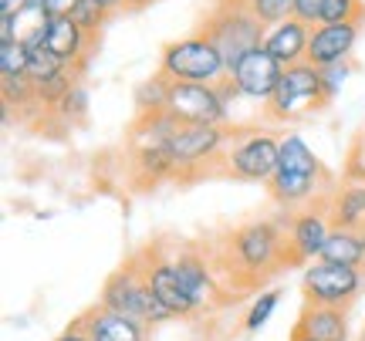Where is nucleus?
Here are the masks:
<instances>
[{
	"label": "nucleus",
	"instance_id": "obj_28",
	"mask_svg": "<svg viewBox=\"0 0 365 341\" xmlns=\"http://www.w3.org/2000/svg\"><path fill=\"white\" fill-rule=\"evenodd\" d=\"M281 294H284L281 288H271V290H261V294L254 298V304L247 308V318H244V331H247V335H257V331L271 321V315L277 311V304H281Z\"/></svg>",
	"mask_w": 365,
	"mask_h": 341
},
{
	"label": "nucleus",
	"instance_id": "obj_45",
	"mask_svg": "<svg viewBox=\"0 0 365 341\" xmlns=\"http://www.w3.org/2000/svg\"><path fill=\"white\" fill-rule=\"evenodd\" d=\"M244 4H247V0H244Z\"/></svg>",
	"mask_w": 365,
	"mask_h": 341
},
{
	"label": "nucleus",
	"instance_id": "obj_30",
	"mask_svg": "<svg viewBox=\"0 0 365 341\" xmlns=\"http://www.w3.org/2000/svg\"><path fill=\"white\" fill-rule=\"evenodd\" d=\"M88 105H91V98H88V88L81 85V81H75V88L58 102V108H54V115L61 118V122H81V118L88 115Z\"/></svg>",
	"mask_w": 365,
	"mask_h": 341
},
{
	"label": "nucleus",
	"instance_id": "obj_38",
	"mask_svg": "<svg viewBox=\"0 0 365 341\" xmlns=\"http://www.w3.org/2000/svg\"><path fill=\"white\" fill-rule=\"evenodd\" d=\"M349 172H352V176H365V139H362V145L355 149V156H352V166H349Z\"/></svg>",
	"mask_w": 365,
	"mask_h": 341
},
{
	"label": "nucleus",
	"instance_id": "obj_41",
	"mask_svg": "<svg viewBox=\"0 0 365 341\" xmlns=\"http://www.w3.org/2000/svg\"><path fill=\"white\" fill-rule=\"evenodd\" d=\"M156 0H125V11H145V7H153Z\"/></svg>",
	"mask_w": 365,
	"mask_h": 341
},
{
	"label": "nucleus",
	"instance_id": "obj_31",
	"mask_svg": "<svg viewBox=\"0 0 365 341\" xmlns=\"http://www.w3.org/2000/svg\"><path fill=\"white\" fill-rule=\"evenodd\" d=\"M247 7L264 27H274L287 17H294V0H247Z\"/></svg>",
	"mask_w": 365,
	"mask_h": 341
},
{
	"label": "nucleus",
	"instance_id": "obj_32",
	"mask_svg": "<svg viewBox=\"0 0 365 341\" xmlns=\"http://www.w3.org/2000/svg\"><path fill=\"white\" fill-rule=\"evenodd\" d=\"M352 71H355L352 61H339V65L318 68V75H322V88H325L328 102H335V98H339V92L349 85V78H352Z\"/></svg>",
	"mask_w": 365,
	"mask_h": 341
},
{
	"label": "nucleus",
	"instance_id": "obj_7",
	"mask_svg": "<svg viewBox=\"0 0 365 341\" xmlns=\"http://www.w3.org/2000/svg\"><path fill=\"white\" fill-rule=\"evenodd\" d=\"M328 98H325V88H322L318 68L301 61V65L284 68L281 85H277L274 98L267 102V115L274 122H301V118L322 112Z\"/></svg>",
	"mask_w": 365,
	"mask_h": 341
},
{
	"label": "nucleus",
	"instance_id": "obj_4",
	"mask_svg": "<svg viewBox=\"0 0 365 341\" xmlns=\"http://www.w3.org/2000/svg\"><path fill=\"white\" fill-rule=\"evenodd\" d=\"M98 304L108 308V311H118V315L135 318V321H143V325H149V328L166 325V321H176L170 308L153 294V288H149V280H145L143 267H139L135 257H132L125 267H118L115 274L105 280Z\"/></svg>",
	"mask_w": 365,
	"mask_h": 341
},
{
	"label": "nucleus",
	"instance_id": "obj_15",
	"mask_svg": "<svg viewBox=\"0 0 365 341\" xmlns=\"http://www.w3.org/2000/svg\"><path fill=\"white\" fill-rule=\"evenodd\" d=\"M95 34H88L85 27L68 14V17H51V24H48V38L44 44L51 48L61 61L71 65L75 75H85V68H88V58L95 51Z\"/></svg>",
	"mask_w": 365,
	"mask_h": 341
},
{
	"label": "nucleus",
	"instance_id": "obj_44",
	"mask_svg": "<svg viewBox=\"0 0 365 341\" xmlns=\"http://www.w3.org/2000/svg\"><path fill=\"white\" fill-rule=\"evenodd\" d=\"M362 341H365V335H362Z\"/></svg>",
	"mask_w": 365,
	"mask_h": 341
},
{
	"label": "nucleus",
	"instance_id": "obj_27",
	"mask_svg": "<svg viewBox=\"0 0 365 341\" xmlns=\"http://www.w3.org/2000/svg\"><path fill=\"white\" fill-rule=\"evenodd\" d=\"M0 98H4V105L14 108V112H24V108L34 105V81L27 78V75H0ZM38 108V105H34Z\"/></svg>",
	"mask_w": 365,
	"mask_h": 341
},
{
	"label": "nucleus",
	"instance_id": "obj_20",
	"mask_svg": "<svg viewBox=\"0 0 365 341\" xmlns=\"http://www.w3.org/2000/svg\"><path fill=\"white\" fill-rule=\"evenodd\" d=\"M328 216L335 226H352L365 230V176H345V183L335 186L325 196Z\"/></svg>",
	"mask_w": 365,
	"mask_h": 341
},
{
	"label": "nucleus",
	"instance_id": "obj_23",
	"mask_svg": "<svg viewBox=\"0 0 365 341\" xmlns=\"http://www.w3.org/2000/svg\"><path fill=\"white\" fill-rule=\"evenodd\" d=\"M170 85L173 81L156 71V75H149L145 81L135 85V92H132V102H135V115H156V112H170Z\"/></svg>",
	"mask_w": 365,
	"mask_h": 341
},
{
	"label": "nucleus",
	"instance_id": "obj_12",
	"mask_svg": "<svg viewBox=\"0 0 365 341\" xmlns=\"http://www.w3.org/2000/svg\"><path fill=\"white\" fill-rule=\"evenodd\" d=\"M281 75H284V65H281L267 48H257V51L244 54V58L230 68L227 78L240 88V95H244L247 102L267 108V102L274 98L277 85H281Z\"/></svg>",
	"mask_w": 365,
	"mask_h": 341
},
{
	"label": "nucleus",
	"instance_id": "obj_25",
	"mask_svg": "<svg viewBox=\"0 0 365 341\" xmlns=\"http://www.w3.org/2000/svg\"><path fill=\"white\" fill-rule=\"evenodd\" d=\"M75 81H78V75H75L71 68L61 71V75H54V78H48V81H38V85H34V105L44 108V112H54L58 102L75 88Z\"/></svg>",
	"mask_w": 365,
	"mask_h": 341
},
{
	"label": "nucleus",
	"instance_id": "obj_10",
	"mask_svg": "<svg viewBox=\"0 0 365 341\" xmlns=\"http://www.w3.org/2000/svg\"><path fill=\"white\" fill-rule=\"evenodd\" d=\"M331 230H335V224H331V216H328L325 199L294 210L291 224H287V250H291V261L294 263L322 261Z\"/></svg>",
	"mask_w": 365,
	"mask_h": 341
},
{
	"label": "nucleus",
	"instance_id": "obj_11",
	"mask_svg": "<svg viewBox=\"0 0 365 341\" xmlns=\"http://www.w3.org/2000/svg\"><path fill=\"white\" fill-rule=\"evenodd\" d=\"M170 112L193 125H230L227 105L220 98V85L200 81H173L170 85Z\"/></svg>",
	"mask_w": 365,
	"mask_h": 341
},
{
	"label": "nucleus",
	"instance_id": "obj_24",
	"mask_svg": "<svg viewBox=\"0 0 365 341\" xmlns=\"http://www.w3.org/2000/svg\"><path fill=\"white\" fill-rule=\"evenodd\" d=\"M48 24H51V14L44 11L41 4H27L24 11H17L11 17V27H14V41L21 44H44L48 38Z\"/></svg>",
	"mask_w": 365,
	"mask_h": 341
},
{
	"label": "nucleus",
	"instance_id": "obj_33",
	"mask_svg": "<svg viewBox=\"0 0 365 341\" xmlns=\"http://www.w3.org/2000/svg\"><path fill=\"white\" fill-rule=\"evenodd\" d=\"M341 21H365L362 0H325L322 24H341Z\"/></svg>",
	"mask_w": 365,
	"mask_h": 341
},
{
	"label": "nucleus",
	"instance_id": "obj_16",
	"mask_svg": "<svg viewBox=\"0 0 365 341\" xmlns=\"http://www.w3.org/2000/svg\"><path fill=\"white\" fill-rule=\"evenodd\" d=\"M173 263H176V274H180V284L182 290H186V298L193 301L196 315H203V311H210L213 304H217V288H220V280L213 277V271H210V263L200 257V253H193V250H180V253H173Z\"/></svg>",
	"mask_w": 365,
	"mask_h": 341
},
{
	"label": "nucleus",
	"instance_id": "obj_37",
	"mask_svg": "<svg viewBox=\"0 0 365 341\" xmlns=\"http://www.w3.org/2000/svg\"><path fill=\"white\" fill-rule=\"evenodd\" d=\"M54 341H91V338H88V331L81 328L78 321H71V325H68V328L61 331V335H58Z\"/></svg>",
	"mask_w": 365,
	"mask_h": 341
},
{
	"label": "nucleus",
	"instance_id": "obj_9",
	"mask_svg": "<svg viewBox=\"0 0 365 341\" xmlns=\"http://www.w3.org/2000/svg\"><path fill=\"white\" fill-rule=\"evenodd\" d=\"M230 135L234 129L227 125H193V122H180V129L173 132L170 145L173 159L180 162L182 176H193V172H203L210 166H220L223 152L230 145Z\"/></svg>",
	"mask_w": 365,
	"mask_h": 341
},
{
	"label": "nucleus",
	"instance_id": "obj_34",
	"mask_svg": "<svg viewBox=\"0 0 365 341\" xmlns=\"http://www.w3.org/2000/svg\"><path fill=\"white\" fill-rule=\"evenodd\" d=\"M71 17H75V21H78V24L85 27L88 34H95V38H98V34H102V27H105V21H108L112 14L105 11V7H98L95 0H81Z\"/></svg>",
	"mask_w": 365,
	"mask_h": 341
},
{
	"label": "nucleus",
	"instance_id": "obj_3",
	"mask_svg": "<svg viewBox=\"0 0 365 341\" xmlns=\"http://www.w3.org/2000/svg\"><path fill=\"white\" fill-rule=\"evenodd\" d=\"M200 31L220 48L223 61H227V75H230V68L244 54L264 48V34H267V27L254 17V11H250L244 0H220L207 14V21H203Z\"/></svg>",
	"mask_w": 365,
	"mask_h": 341
},
{
	"label": "nucleus",
	"instance_id": "obj_22",
	"mask_svg": "<svg viewBox=\"0 0 365 341\" xmlns=\"http://www.w3.org/2000/svg\"><path fill=\"white\" fill-rule=\"evenodd\" d=\"M322 261L341 263V267H355L365 271V230H352V226H335L325 243Z\"/></svg>",
	"mask_w": 365,
	"mask_h": 341
},
{
	"label": "nucleus",
	"instance_id": "obj_36",
	"mask_svg": "<svg viewBox=\"0 0 365 341\" xmlns=\"http://www.w3.org/2000/svg\"><path fill=\"white\" fill-rule=\"evenodd\" d=\"M81 0H44V11L51 14V17H68V14H75Z\"/></svg>",
	"mask_w": 365,
	"mask_h": 341
},
{
	"label": "nucleus",
	"instance_id": "obj_5",
	"mask_svg": "<svg viewBox=\"0 0 365 341\" xmlns=\"http://www.w3.org/2000/svg\"><path fill=\"white\" fill-rule=\"evenodd\" d=\"M159 71L170 81H200V85L227 81V61H223L220 48L203 31L170 41L159 54Z\"/></svg>",
	"mask_w": 365,
	"mask_h": 341
},
{
	"label": "nucleus",
	"instance_id": "obj_19",
	"mask_svg": "<svg viewBox=\"0 0 365 341\" xmlns=\"http://www.w3.org/2000/svg\"><path fill=\"white\" fill-rule=\"evenodd\" d=\"M308 41H312V24H304L301 17H287L281 24L267 27L264 48L284 68H291V65H301V61L308 58Z\"/></svg>",
	"mask_w": 365,
	"mask_h": 341
},
{
	"label": "nucleus",
	"instance_id": "obj_13",
	"mask_svg": "<svg viewBox=\"0 0 365 341\" xmlns=\"http://www.w3.org/2000/svg\"><path fill=\"white\" fill-rule=\"evenodd\" d=\"M365 21H341V24H314L312 41H308V65L325 68L339 61H352L359 38H362Z\"/></svg>",
	"mask_w": 365,
	"mask_h": 341
},
{
	"label": "nucleus",
	"instance_id": "obj_43",
	"mask_svg": "<svg viewBox=\"0 0 365 341\" xmlns=\"http://www.w3.org/2000/svg\"><path fill=\"white\" fill-rule=\"evenodd\" d=\"M27 4H41V7H44V0H27Z\"/></svg>",
	"mask_w": 365,
	"mask_h": 341
},
{
	"label": "nucleus",
	"instance_id": "obj_42",
	"mask_svg": "<svg viewBox=\"0 0 365 341\" xmlns=\"http://www.w3.org/2000/svg\"><path fill=\"white\" fill-rule=\"evenodd\" d=\"M287 341H314V338H308V335H301V331H291V338Z\"/></svg>",
	"mask_w": 365,
	"mask_h": 341
},
{
	"label": "nucleus",
	"instance_id": "obj_14",
	"mask_svg": "<svg viewBox=\"0 0 365 341\" xmlns=\"http://www.w3.org/2000/svg\"><path fill=\"white\" fill-rule=\"evenodd\" d=\"M135 261L143 267V274H145V280H149L153 294L170 308L173 318H193L196 315L193 301L186 298V290H182V284H180V274H176L173 257H163L159 250H145V253H139Z\"/></svg>",
	"mask_w": 365,
	"mask_h": 341
},
{
	"label": "nucleus",
	"instance_id": "obj_40",
	"mask_svg": "<svg viewBox=\"0 0 365 341\" xmlns=\"http://www.w3.org/2000/svg\"><path fill=\"white\" fill-rule=\"evenodd\" d=\"M98 7H105L108 14H115V11H125V0H95Z\"/></svg>",
	"mask_w": 365,
	"mask_h": 341
},
{
	"label": "nucleus",
	"instance_id": "obj_26",
	"mask_svg": "<svg viewBox=\"0 0 365 341\" xmlns=\"http://www.w3.org/2000/svg\"><path fill=\"white\" fill-rule=\"evenodd\" d=\"M68 61H61L58 54L48 48V44H31V65H27V78L34 81H48L54 78V75H61V71H68Z\"/></svg>",
	"mask_w": 365,
	"mask_h": 341
},
{
	"label": "nucleus",
	"instance_id": "obj_1",
	"mask_svg": "<svg viewBox=\"0 0 365 341\" xmlns=\"http://www.w3.org/2000/svg\"><path fill=\"white\" fill-rule=\"evenodd\" d=\"M287 230L277 220H254V224L237 226L234 234H227L220 261L227 274H240L247 284L274 274L277 267H284L287 257Z\"/></svg>",
	"mask_w": 365,
	"mask_h": 341
},
{
	"label": "nucleus",
	"instance_id": "obj_17",
	"mask_svg": "<svg viewBox=\"0 0 365 341\" xmlns=\"http://www.w3.org/2000/svg\"><path fill=\"white\" fill-rule=\"evenodd\" d=\"M78 325L88 331L91 341H149V331H153L143 321H135L129 315H118V311H108L102 304L88 308L78 318Z\"/></svg>",
	"mask_w": 365,
	"mask_h": 341
},
{
	"label": "nucleus",
	"instance_id": "obj_21",
	"mask_svg": "<svg viewBox=\"0 0 365 341\" xmlns=\"http://www.w3.org/2000/svg\"><path fill=\"white\" fill-rule=\"evenodd\" d=\"M294 331H301V335H308V338H314V341H349L352 338L349 311H345V308H325V304H304Z\"/></svg>",
	"mask_w": 365,
	"mask_h": 341
},
{
	"label": "nucleus",
	"instance_id": "obj_39",
	"mask_svg": "<svg viewBox=\"0 0 365 341\" xmlns=\"http://www.w3.org/2000/svg\"><path fill=\"white\" fill-rule=\"evenodd\" d=\"M27 0H0V17H14L17 11H24Z\"/></svg>",
	"mask_w": 365,
	"mask_h": 341
},
{
	"label": "nucleus",
	"instance_id": "obj_2",
	"mask_svg": "<svg viewBox=\"0 0 365 341\" xmlns=\"http://www.w3.org/2000/svg\"><path fill=\"white\" fill-rule=\"evenodd\" d=\"M325 162L314 156V149L298 132H284L281 135V156H277V172L271 176V199L281 210H301L318 203L322 189H325Z\"/></svg>",
	"mask_w": 365,
	"mask_h": 341
},
{
	"label": "nucleus",
	"instance_id": "obj_6",
	"mask_svg": "<svg viewBox=\"0 0 365 341\" xmlns=\"http://www.w3.org/2000/svg\"><path fill=\"white\" fill-rule=\"evenodd\" d=\"M277 156H281V135L267 129H240L230 135V145L220 159V169L244 183H271L277 172Z\"/></svg>",
	"mask_w": 365,
	"mask_h": 341
},
{
	"label": "nucleus",
	"instance_id": "obj_8",
	"mask_svg": "<svg viewBox=\"0 0 365 341\" xmlns=\"http://www.w3.org/2000/svg\"><path fill=\"white\" fill-rule=\"evenodd\" d=\"M301 290L308 304H325V308H352L365 290V271L341 267V263L312 261L301 274Z\"/></svg>",
	"mask_w": 365,
	"mask_h": 341
},
{
	"label": "nucleus",
	"instance_id": "obj_29",
	"mask_svg": "<svg viewBox=\"0 0 365 341\" xmlns=\"http://www.w3.org/2000/svg\"><path fill=\"white\" fill-rule=\"evenodd\" d=\"M27 65H31V48L21 44V41H0V75H27Z\"/></svg>",
	"mask_w": 365,
	"mask_h": 341
},
{
	"label": "nucleus",
	"instance_id": "obj_35",
	"mask_svg": "<svg viewBox=\"0 0 365 341\" xmlns=\"http://www.w3.org/2000/svg\"><path fill=\"white\" fill-rule=\"evenodd\" d=\"M322 11H325V0H294V17L312 27L322 24Z\"/></svg>",
	"mask_w": 365,
	"mask_h": 341
},
{
	"label": "nucleus",
	"instance_id": "obj_18",
	"mask_svg": "<svg viewBox=\"0 0 365 341\" xmlns=\"http://www.w3.org/2000/svg\"><path fill=\"white\" fill-rule=\"evenodd\" d=\"M129 162H132V179L143 189L182 176L180 162L170 152V145H129Z\"/></svg>",
	"mask_w": 365,
	"mask_h": 341
}]
</instances>
